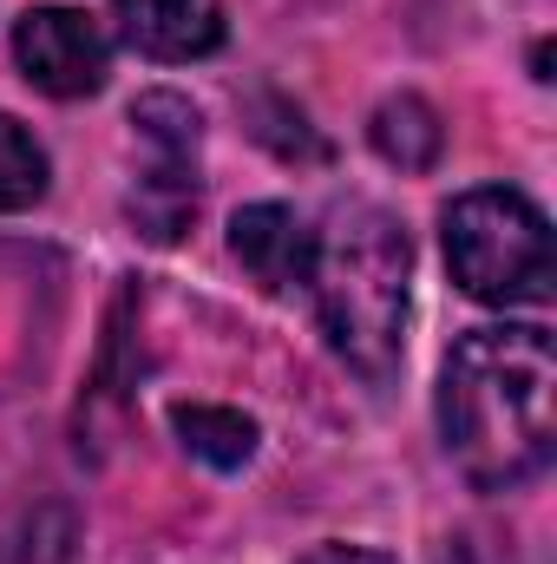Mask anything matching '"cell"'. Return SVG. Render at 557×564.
Wrapping results in <instances>:
<instances>
[{
	"instance_id": "52a82bcc",
	"label": "cell",
	"mask_w": 557,
	"mask_h": 564,
	"mask_svg": "<svg viewBox=\"0 0 557 564\" xmlns=\"http://www.w3.org/2000/svg\"><path fill=\"white\" fill-rule=\"evenodd\" d=\"M112 13L144 59H204L223 46V0H112Z\"/></svg>"
},
{
	"instance_id": "9c48e42d",
	"label": "cell",
	"mask_w": 557,
	"mask_h": 564,
	"mask_svg": "<svg viewBox=\"0 0 557 564\" xmlns=\"http://www.w3.org/2000/svg\"><path fill=\"white\" fill-rule=\"evenodd\" d=\"M171 426H177L184 453H197V459L217 466V473H237V466H250V453H256V421L237 414V408H177Z\"/></svg>"
},
{
	"instance_id": "5b68a950",
	"label": "cell",
	"mask_w": 557,
	"mask_h": 564,
	"mask_svg": "<svg viewBox=\"0 0 557 564\" xmlns=\"http://www.w3.org/2000/svg\"><path fill=\"white\" fill-rule=\"evenodd\" d=\"M13 59L46 99H92L106 86L112 46L99 20H86L79 7H40L13 26Z\"/></svg>"
},
{
	"instance_id": "3957f363",
	"label": "cell",
	"mask_w": 557,
	"mask_h": 564,
	"mask_svg": "<svg viewBox=\"0 0 557 564\" xmlns=\"http://www.w3.org/2000/svg\"><path fill=\"white\" fill-rule=\"evenodd\" d=\"M446 263L472 302H492V308L532 302L538 308V302H551L557 282L551 224L525 191H505V184L466 191L446 204Z\"/></svg>"
},
{
	"instance_id": "7a4b0ae2",
	"label": "cell",
	"mask_w": 557,
	"mask_h": 564,
	"mask_svg": "<svg viewBox=\"0 0 557 564\" xmlns=\"http://www.w3.org/2000/svg\"><path fill=\"white\" fill-rule=\"evenodd\" d=\"M308 295L328 348L361 375L387 381L407 348V295H414V243L381 204H335L328 230H315Z\"/></svg>"
},
{
	"instance_id": "277c9868",
	"label": "cell",
	"mask_w": 557,
	"mask_h": 564,
	"mask_svg": "<svg viewBox=\"0 0 557 564\" xmlns=\"http://www.w3.org/2000/svg\"><path fill=\"white\" fill-rule=\"evenodd\" d=\"M132 126L144 139V171L132 184V224L151 243H177L197 217V139L204 119L177 93H144L132 106Z\"/></svg>"
},
{
	"instance_id": "8fae6325",
	"label": "cell",
	"mask_w": 557,
	"mask_h": 564,
	"mask_svg": "<svg viewBox=\"0 0 557 564\" xmlns=\"http://www.w3.org/2000/svg\"><path fill=\"white\" fill-rule=\"evenodd\" d=\"M302 564H394L387 552H368V545H315Z\"/></svg>"
},
{
	"instance_id": "8992f818",
	"label": "cell",
	"mask_w": 557,
	"mask_h": 564,
	"mask_svg": "<svg viewBox=\"0 0 557 564\" xmlns=\"http://www.w3.org/2000/svg\"><path fill=\"white\" fill-rule=\"evenodd\" d=\"M230 250L270 295H302L315 270V230L288 204H250L230 224Z\"/></svg>"
},
{
	"instance_id": "30bf717a",
	"label": "cell",
	"mask_w": 557,
	"mask_h": 564,
	"mask_svg": "<svg viewBox=\"0 0 557 564\" xmlns=\"http://www.w3.org/2000/svg\"><path fill=\"white\" fill-rule=\"evenodd\" d=\"M46 197V151L40 139L0 112V217L7 210H33Z\"/></svg>"
},
{
	"instance_id": "6da1fadb",
	"label": "cell",
	"mask_w": 557,
	"mask_h": 564,
	"mask_svg": "<svg viewBox=\"0 0 557 564\" xmlns=\"http://www.w3.org/2000/svg\"><path fill=\"white\" fill-rule=\"evenodd\" d=\"M446 459L479 492H518L557 446V348L538 322L472 328L439 375Z\"/></svg>"
},
{
	"instance_id": "ba28073f",
	"label": "cell",
	"mask_w": 557,
	"mask_h": 564,
	"mask_svg": "<svg viewBox=\"0 0 557 564\" xmlns=\"http://www.w3.org/2000/svg\"><path fill=\"white\" fill-rule=\"evenodd\" d=\"M368 139H374V151H381L387 164H401V171H433V158H439L446 132H439V112H433L426 99L401 93V99H387V106L374 112Z\"/></svg>"
}]
</instances>
